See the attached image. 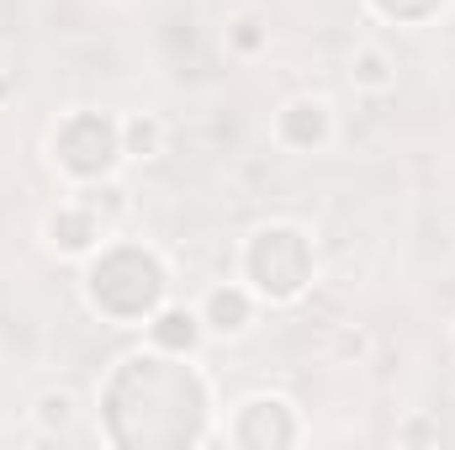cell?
<instances>
[{
  "label": "cell",
  "mask_w": 455,
  "mask_h": 450,
  "mask_svg": "<svg viewBox=\"0 0 455 450\" xmlns=\"http://www.w3.org/2000/svg\"><path fill=\"white\" fill-rule=\"evenodd\" d=\"M132 149H144V154H148V149H154V128H148V122H132Z\"/></svg>",
  "instance_id": "cell-3"
},
{
  "label": "cell",
  "mask_w": 455,
  "mask_h": 450,
  "mask_svg": "<svg viewBox=\"0 0 455 450\" xmlns=\"http://www.w3.org/2000/svg\"><path fill=\"white\" fill-rule=\"evenodd\" d=\"M43 418H48V424H64V418H69V397H48V403H43Z\"/></svg>",
  "instance_id": "cell-2"
},
{
  "label": "cell",
  "mask_w": 455,
  "mask_h": 450,
  "mask_svg": "<svg viewBox=\"0 0 455 450\" xmlns=\"http://www.w3.org/2000/svg\"><path fill=\"white\" fill-rule=\"evenodd\" d=\"M360 80L365 85H382L386 74H382V53H365V59H360Z\"/></svg>",
  "instance_id": "cell-1"
}]
</instances>
